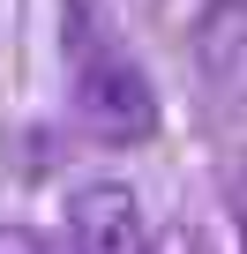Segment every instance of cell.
Segmentation results:
<instances>
[{"label": "cell", "mask_w": 247, "mask_h": 254, "mask_svg": "<svg viewBox=\"0 0 247 254\" xmlns=\"http://www.w3.org/2000/svg\"><path fill=\"white\" fill-rule=\"evenodd\" d=\"M60 53H68V105L90 135H105V142H150L158 135V90H150L143 60L90 15V0H68Z\"/></svg>", "instance_id": "1"}, {"label": "cell", "mask_w": 247, "mask_h": 254, "mask_svg": "<svg viewBox=\"0 0 247 254\" xmlns=\"http://www.w3.org/2000/svg\"><path fill=\"white\" fill-rule=\"evenodd\" d=\"M68 254H150L143 194L128 180H82L68 194Z\"/></svg>", "instance_id": "2"}, {"label": "cell", "mask_w": 247, "mask_h": 254, "mask_svg": "<svg viewBox=\"0 0 247 254\" xmlns=\"http://www.w3.org/2000/svg\"><path fill=\"white\" fill-rule=\"evenodd\" d=\"M0 254H45V239L30 224H0Z\"/></svg>", "instance_id": "3"}, {"label": "cell", "mask_w": 247, "mask_h": 254, "mask_svg": "<svg viewBox=\"0 0 247 254\" xmlns=\"http://www.w3.org/2000/svg\"><path fill=\"white\" fill-rule=\"evenodd\" d=\"M150 254H202V247H195V232H165V239H150Z\"/></svg>", "instance_id": "4"}]
</instances>
